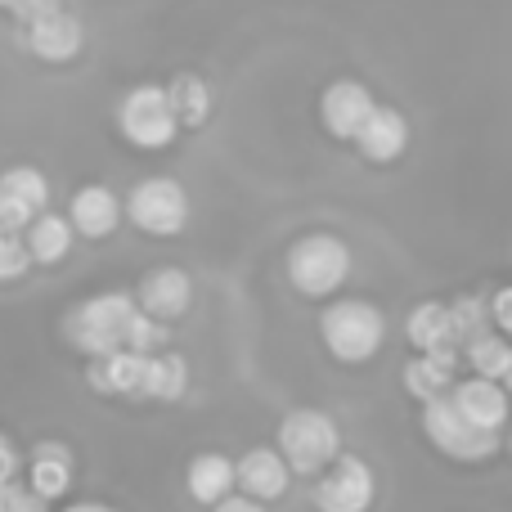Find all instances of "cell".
<instances>
[{"mask_svg": "<svg viewBox=\"0 0 512 512\" xmlns=\"http://www.w3.org/2000/svg\"><path fill=\"white\" fill-rule=\"evenodd\" d=\"M68 337L72 346H81L86 355H113V351H135V355H153L167 337V328L158 319L140 315L135 297L126 292H99L86 306L72 310L68 319Z\"/></svg>", "mask_w": 512, "mask_h": 512, "instance_id": "1", "label": "cell"}, {"mask_svg": "<svg viewBox=\"0 0 512 512\" xmlns=\"http://www.w3.org/2000/svg\"><path fill=\"white\" fill-rule=\"evenodd\" d=\"M274 445H279V459L288 463V472L319 477L342 454V427L324 409H292V414H283Z\"/></svg>", "mask_w": 512, "mask_h": 512, "instance_id": "2", "label": "cell"}, {"mask_svg": "<svg viewBox=\"0 0 512 512\" xmlns=\"http://www.w3.org/2000/svg\"><path fill=\"white\" fill-rule=\"evenodd\" d=\"M319 333H324V346L342 364H364L382 351L387 319H382V310L369 306V301H333V306L319 315Z\"/></svg>", "mask_w": 512, "mask_h": 512, "instance_id": "3", "label": "cell"}, {"mask_svg": "<svg viewBox=\"0 0 512 512\" xmlns=\"http://www.w3.org/2000/svg\"><path fill=\"white\" fill-rule=\"evenodd\" d=\"M423 432H427V441L454 463H486V459H495L499 445H504L499 432H481L468 418H459V409L445 396L423 405Z\"/></svg>", "mask_w": 512, "mask_h": 512, "instance_id": "4", "label": "cell"}, {"mask_svg": "<svg viewBox=\"0 0 512 512\" xmlns=\"http://www.w3.org/2000/svg\"><path fill=\"white\" fill-rule=\"evenodd\" d=\"M288 274H292V283H297V292H306V297H328V292H337L346 283V274H351V252H346V243L333 239V234H310V239H301L297 248H292Z\"/></svg>", "mask_w": 512, "mask_h": 512, "instance_id": "5", "label": "cell"}, {"mask_svg": "<svg viewBox=\"0 0 512 512\" xmlns=\"http://www.w3.org/2000/svg\"><path fill=\"white\" fill-rule=\"evenodd\" d=\"M373 495H378L373 468L364 459H355V454H337L315 477V490H310L319 512H369Z\"/></svg>", "mask_w": 512, "mask_h": 512, "instance_id": "6", "label": "cell"}, {"mask_svg": "<svg viewBox=\"0 0 512 512\" xmlns=\"http://www.w3.org/2000/svg\"><path fill=\"white\" fill-rule=\"evenodd\" d=\"M117 122H122L126 140L140 144V149H167L171 140H176V113H171L167 95H162L158 86H135L131 95L122 99V113H117Z\"/></svg>", "mask_w": 512, "mask_h": 512, "instance_id": "7", "label": "cell"}, {"mask_svg": "<svg viewBox=\"0 0 512 512\" xmlns=\"http://www.w3.org/2000/svg\"><path fill=\"white\" fill-rule=\"evenodd\" d=\"M126 216L144 234H180L189 221V198L176 180H144V185H135Z\"/></svg>", "mask_w": 512, "mask_h": 512, "instance_id": "8", "label": "cell"}, {"mask_svg": "<svg viewBox=\"0 0 512 512\" xmlns=\"http://www.w3.org/2000/svg\"><path fill=\"white\" fill-rule=\"evenodd\" d=\"M50 203V185L36 167H14L0 176V230H23L41 216V207Z\"/></svg>", "mask_w": 512, "mask_h": 512, "instance_id": "9", "label": "cell"}, {"mask_svg": "<svg viewBox=\"0 0 512 512\" xmlns=\"http://www.w3.org/2000/svg\"><path fill=\"white\" fill-rule=\"evenodd\" d=\"M459 418H468L472 427L481 432H504L508 423V396H504V382H486V378H468V382H454L445 391Z\"/></svg>", "mask_w": 512, "mask_h": 512, "instance_id": "10", "label": "cell"}, {"mask_svg": "<svg viewBox=\"0 0 512 512\" xmlns=\"http://www.w3.org/2000/svg\"><path fill=\"white\" fill-rule=\"evenodd\" d=\"M288 463L279 459V450L261 445V450H248L239 463H234V490L239 495L256 499V504H270V499H283L288 495Z\"/></svg>", "mask_w": 512, "mask_h": 512, "instance_id": "11", "label": "cell"}, {"mask_svg": "<svg viewBox=\"0 0 512 512\" xmlns=\"http://www.w3.org/2000/svg\"><path fill=\"white\" fill-rule=\"evenodd\" d=\"M189 301H194V283H189V274L176 270V265H162V270H149V274H144L135 306H140V315H149V319H158V324H167V319H180V315H185Z\"/></svg>", "mask_w": 512, "mask_h": 512, "instance_id": "12", "label": "cell"}, {"mask_svg": "<svg viewBox=\"0 0 512 512\" xmlns=\"http://www.w3.org/2000/svg\"><path fill=\"white\" fill-rule=\"evenodd\" d=\"M81 23L72 14H63V9H54V14H45V18H32L27 23V50L36 54V59H45V63H63V59H72V54L81 50Z\"/></svg>", "mask_w": 512, "mask_h": 512, "instance_id": "13", "label": "cell"}, {"mask_svg": "<svg viewBox=\"0 0 512 512\" xmlns=\"http://www.w3.org/2000/svg\"><path fill=\"white\" fill-rule=\"evenodd\" d=\"M373 95L360 86V81H337V86L324 90V104H319V113H324V126L333 135H342V140H355V131L364 126V117L373 113Z\"/></svg>", "mask_w": 512, "mask_h": 512, "instance_id": "14", "label": "cell"}, {"mask_svg": "<svg viewBox=\"0 0 512 512\" xmlns=\"http://www.w3.org/2000/svg\"><path fill=\"white\" fill-rule=\"evenodd\" d=\"M68 486H72V454L63 450V441H41L32 450V463H27V490L50 504V499L68 495Z\"/></svg>", "mask_w": 512, "mask_h": 512, "instance_id": "15", "label": "cell"}, {"mask_svg": "<svg viewBox=\"0 0 512 512\" xmlns=\"http://www.w3.org/2000/svg\"><path fill=\"white\" fill-rule=\"evenodd\" d=\"M355 144H360L364 158L391 162V158H400V153H405L409 126H405V117H400L396 108H373V113L364 117V126L355 131Z\"/></svg>", "mask_w": 512, "mask_h": 512, "instance_id": "16", "label": "cell"}, {"mask_svg": "<svg viewBox=\"0 0 512 512\" xmlns=\"http://www.w3.org/2000/svg\"><path fill=\"white\" fill-rule=\"evenodd\" d=\"M454 369H459V346H445V351L418 355V360L405 369V391L427 405V400L445 396V391L454 387Z\"/></svg>", "mask_w": 512, "mask_h": 512, "instance_id": "17", "label": "cell"}, {"mask_svg": "<svg viewBox=\"0 0 512 512\" xmlns=\"http://www.w3.org/2000/svg\"><path fill=\"white\" fill-rule=\"evenodd\" d=\"M140 382H144V355L135 351L99 355L90 364V387L104 391V396H140Z\"/></svg>", "mask_w": 512, "mask_h": 512, "instance_id": "18", "label": "cell"}, {"mask_svg": "<svg viewBox=\"0 0 512 512\" xmlns=\"http://www.w3.org/2000/svg\"><path fill=\"white\" fill-rule=\"evenodd\" d=\"M185 486L194 504H221L225 495H234V463L225 454H198L185 472Z\"/></svg>", "mask_w": 512, "mask_h": 512, "instance_id": "19", "label": "cell"}, {"mask_svg": "<svg viewBox=\"0 0 512 512\" xmlns=\"http://www.w3.org/2000/svg\"><path fill=\"white\" fill-rule=\"evenodd\" d=\"M117 198L108 194L104 185H86L72 194V225H77L86 239H104V234L117 230Z\"/></svg>", "mask_w": 512, "mask_h": 512, "instance_id": "20", "label": "cell"}, {"mask_svg": "<svg viewBox=\"0 0 512 512\" xmlns=\"http://www.w3.org/2000/svg\"><path fill=\"white\" fill-rule=\"evenodd\" d=\"M189 387V364L180 355H144L140 400H180Z\"/></svg>", "mask_w": 512, "mask_h": 512, "instance_id": "21", "label": "cell"}, {"mask_svg": "<svg viewBox=\"0 0 512 512\" xmlns=\"http://www.w3.org/2000/svg\"><path fill=\"white\" fill-rule=\"evenodd\" d=\"M409 342L418 351H445V346H459L454 342V324H450V306L441 301H423V306L409 315Z\"/></svg>", "mask_w": 512, "mask_h": 512, "instance_id": "22", "label": "cell"}, {"mask_svg": "<svg viewBox=\"0 0 512 512\" xmlns=\"http://www.w3.org/2000/svg\"><path fill=\"white\" fill-rule=\"evenodd\" d=\"M27 256L32 261H41V265H54V261H63L68 256V248H72V225L63 221V216H36L32 225H27Z\"/></svg>", "mask_w": 512, "mask_h": 512, "instance_id": "23", "label": "cell"}, {"mask_svg": "<svg viewBox=\"0 0 512 512\" xmlns=\"http://www.w3.org/2000/svg\"><path fill=\"white\" fill-rule=\"evenodd\" d=\"M167 104H171V113H176V126H203L207 122V113H212V99H207V86L198 77H176L167 90Z\"/></svg>", "mask_w": 512, "mask_h": 512, "instance_id": "24", "label": "cell"}, {"mask_svg": "<svg viewBox=\"0 0 512 512\" xmlns=\"http://www.w3.org/2000/svg\"><path fill=\"white\" fill-rule=\"evenodd\" d=\"M468 364L477 369V378L504 382L508 373H512V351H508L504 337L481 333V337H472V342H468Z\"/></svg>", "mask_w": 512, "mask_h": 512, "instance_id": "25", "label": "cell"}, {"mask_svg": "<svg viewBox=\"0 0 512 512\" xmlns=\"http://www.w3.org/2000/svg\"><path fill=\"white\" fill-rule=\"evenodd\" d=\"M450 324H454V342L468 346L472 337L486 333V306H481L477 297H459L450 306Z\"/></svg>", "mask_w": 512, "mask_h": 512, "instance_id": "26", "label": "cell"}, {"mask_svg": "<svg viewBox=\"0 0 512 512\" xmlns=\"http://www.w3.org/2000/svg\"><path fill=\"white\" fill-rule=\"evenodd\" d=\"M27 265H32V256H27L23 239H18V234H9V230H0V283L23 279Z\"/></svg>", "mask_w": 512, "mask_h": 512, "instance_id": "27", "label": "cell"}, {"mask_svg": "<svg viewBox=\"0 0 512 512\" xmlns=\"http://www.w3.org/2000/svg\"><path fill=\"white\" fill-rule=\"evenodd\" d=\"M5 512H50V504H45L41 495H32V490H27V481H14V486H9Z\"/></svg>", "mask_w": 512, "mask_h": 512, "instance_id": "28", "label": "cell"}, {"mask_svg": "<svg viewBox=\"0 0 512 512\" xmlns=\"http://www.w3.org/2000/svg\"><path fill=\"white\" fill-rule=\"evenodd\" d=\"M14 9L18 18H23V23H32V18H45V14H54V9H59V0H14Z\"/></svg>", "mask_w": 512, "mask_h": 512, "instance_id": "29", "label": "cell"}, {"mask_svg": "<svg viewBox=\"0 0 512 512\" xmlns=\"http://www.w3.org/2000/svg\"><path fill=\"white\" fill-rule=\"evenodd\" d=\"M0 481H18V450L5 432H0Z\"/></svg>", "mask_w": 512, "mask_h": 512, "instance_id": "30", "label": "cell"}, {"mask_svg": "<svg viewBox=\"0 0 512 512\" xmlns=\"http://www.w3.org/2000/svg\"><path fill=\"white\" fill-rule=\"evenodd\" d=\"M495 328H499V333H508V328H512V292L508 288L495 292Z\"/></svg>", "mask_w": 512, "mask_h": 512, "instance_id": "31", "label": "cell"}, {"mask_svg": "<svg viewBox=\"0 0 512 512\" xmlns=\"http://www.w3.org/2000/svg\"><path fill=\"white\" fill-rule=\"evenodd\" d=\"M212 512H265V504H256L248 495H225L221 504H212Z\"/></svg>", "mask_w": 512, "mask_h": 512, "instance_id": "32", "label": "cell"}, {"mask_svg": "<svg viewBox=\"0 0 512 512\" xmlns=\"http://www.w3.org/2000/svg\"><path fill=\"white\" fill-rule=\"evenodd\" d=\"M63 512H122V508H113V504H95V499H90V504H72V508H63Z\"/></svg>", "mask_w": 512, "mask_h": 512, "instance_id": "33", "label": "cell"}, {"mask_svg": "<svg viewBox=\"0 0 512 512\" xmlns=\"http://www.w3.org/2000/svg\"><path fill=\"white\" fill-rule=\"evenodd\" d=\"M9 486H14V481H0V512H5V504H9Z\"/></svg>", "mask_w": 512, "mask_h": 512, "instance_id": "34", "label": "cell"}, {"mask_svg": "<svg viewBox=\"0 0 512 512\" xmlns=\"http://www.w3.org/2000/svg\"><path fill=\"white\" fill-rule=\"evenodd\" d=\"M9 5H14V0H0V9H9Z\"/></svg>", "mask_w": 512, "mask_h": 512, "instance_id": "35", "label": "cell"}]
</instances>
